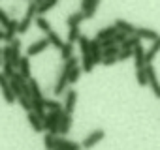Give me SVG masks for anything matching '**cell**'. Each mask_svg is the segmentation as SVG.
Returning <instances> with one entry per match:
<instances>
[{"mask_svg":"<svg viewBox=\"0 0 160 150\" xmlns=\"http://www.w3.org/2000/svg\"><path fill=\"white\" fill-rule=\"evenodd\" d=\"M40 2H42V0H32V2H28L27 12H25L23 19L19 21V32H17V34H25V32H28L32 21H34L36 15H38V6H40Z\"/></svg>","mask_w":160,"mask_h":150,"instance_id":"cell-1","label":"cell"},{"mask_svg":"<svg viewBox=\"0 0 160 150\" xmlns=\"http://www.w3.org/2000/svg\"><path fill=\"white\" fill-rule=\"evenodd\" d=\"M60 115L62 111H55V113H47V116L43 118V129L55 137H58V128H60Z\"/></svg>","mask_w":160,"mask_h":150,"instance_id":"cell-2","label":"cell"},{"mask_svg":"<svg viewBox=\"0 0 160 150\" xmlns=\"http://www.w3.org/2000/svg\"><path fill=\"white\" fill-rule=\"evenodd\" d=\"M0 90H2V98H4V101H6L8 105H12V103L17 101V98H15V94H13V90H12V87H10V79L4 77L2 71H0Z\"/></svg>","mask_w":160,"mask_h":150,"instance_id":"cell-3","label":"cell"},{"mask_svg":"<svg viewBox=\"0 0 160 150\" xmlns=\"http://www.w3.org/2000/svg\"><path fill=\"white\" fill-rule=\"evenodd\" d=\"M106 137V129H102V128H98V129H92L85 139H83V143H81V146L85 148V150H89V148H92V146H96L102 139Z\"/></svg>","mask_w":160,"mask_h":150,"instance_id":"cell-4","label":"cell"},{"mask_svg":"<svg viewBox=\"0 0 160 150\" xmlns=\"http://www.w3.org/2000/svg\"><path fill=\"white\" fill-rule=\"evenodd\" d=\"M145 71H147V79H149V87H151L152 94L156 98H160V81H158L156 69L152 68V64H149V66H145Z\"/></svg>","mask_w":160,"mask_h":150,"instance_id":"cell-5","label":"cell"},{"mask_svg":"<svg viewBox=\"0 0 160 150\" xmlns=\"http://www.w3.org/2000/svg\"><path fill=\"white\" fill-rule=\"evenodd\" d=\"M49 45H51V43H49V40H47V38H40L38 41H34V43H30V45H28V49H27V56H28V58H30V56H36V54L43 53Z\"/></svg>","mask_w":160,"mask_h":150,"instance_id":"cell-6","label":"cell"},{"mask_svg":"<svg viewBox=\"0 0 160 150\" xmlns=\"http://www.w3.org/2000/svg\"><path fill=\"white\" fill-rule=\"evenodd\" d=\"M98 0H81V12L83 15H85V19H92L94 15H96V12H98Z\"/></svg>","mask_w":160,"mask_h":150,"instance_id":"cell-7","label":"cell"},{"mask_svg":"<svg viewBox=\"0 0 160 150\" xmlns=\"http://www.w3.org/2000/svg\"><path fill=\"white\" fill-rule=\"evenodd\" d=\"M53 150H81V144L72 139H66V137H57Z\"/></svg>","mask_w":160,"mask_h":150,"instance_id":"cell-8","label":"cell"},{"mask_svg":"<svg viewBox=\"0 0 160 150\" xmlns=\"http://www.w3.org/2000/svg\"><path fill=\"white\" fill-rule=\"evenodd\" d=\"M75 103H77V92L73 88H68L66 94H64V103H62L64 105V113L72 115L75 111Z\"/></svg>","mask_w":160,"mask_h":150,"instance_id":"cell-9","label":"cell"},{"mask_svg":"<svg viewBox=\"0 0 160 150\" xmlns=\"http://www.w3.org/2000/svg\"><path fill=\"white\" fill-rule=\"evenodd\" d=\"M66 90H68V71L66 69H60V73H58V77H57V83H55V87H53V94H66Z\"/></svg>","mask_w":160,"mask_h":150,"instance_id":"cell-10","label":"cell"},{"mask_svg":"<svg viewBox=\"0 0 160 150\" xmlns=\"http://www.w3.org/2000/svg\"><path fill=\"white\" fill-rule=\"evenodd\" d=\"M19 32V19H15V17H12V21H10V25H8V28L4 30V41L10 45L13 40H15V34Z\"/></svg>","mask_w":160,"mask_h":150,"instance_id":"cell-11","label":"cell"},{"mask_svg":"<svg viewBox=\"0 0 160 150\" xmlns=\"http://www.w3.org/2000/svg\"><path fill=\"white\" fill-rule=\"evenodd\" d=\"M72 124H73V120H72V115H68V113H64V111H62V115H60L58 137H66V135L70 133V129H72Z\"/></svg>","mask_w":160,"mask_h":150,"instance_id":"cell-12","label":"cell"},{"mask_svg":"<svg viewBox=\"0 0 160 150\" xmlns=\"http://www.w3.org/2000/svg\"><path fill=\"white\" fill-rule=\"evenodd\" d=\"M17 73L21 75V77H23L25 81H30V79H32V71H30V60H28V56H27V54L21 58V62H19V68H17Z\"/></svg>","mask_w":160,"mask_h":150,"instance_id":"cell-13","label":"cell"},{"mask_svg":"<svg viewBox=\"0 0 160 150\" xmlns=\"http://www.w3.org/2000/svg\"><path fill=\"white\" fill-rule=\"evenodd\" d=\"M113 25L117 26L119 32H122V34H126V36H136V32H138V26H134L132 23H128V21H124V19H117Z\"/></svg>","mask_w":160,"mask_h":150,"instance_id":"cell-14","label":"cell"},{"mask_svg":"<svg viewBox=\"0 0 160 150\" xmlns=\"http://www.w3.org/2000/svg\"><path fill=\"white\" fill-rule=\"evenodd\" d=\"M117 34H119L117 26H115V25H109V26H104V28H100V30H98V34H96V40H98V41H106V40H111V38H115Z\"/></svg>","mask_w":160,"mask_h":150,"instance_id":"cell-15","label":"cell"},{"mask_svg":"<svg viewBox=\"0 0 160 150\" xmlns=\"http://www.w3.org/2000/svg\"><path fill=\"white\" fill-rule=\"evenodd\" d=\"M10 45H12V66L17 69V68H19V62H21V58H23V56H21V40L15 38Z\"/></svg>","mask_w":160,"mask_h":150,"instance_id":"cell-16","label":"cell"},{"mask_svg":"<svg viewBox=\"0 0 160 150\" xmlns=\"http://www.w3.org/2000/svg\"><path fill=\"white\" fill-rule=\"evenodd\" d=\"M136 36H138L139 40H151V41H154V40H158V38H160V34H158L156 30L147 28V26H139V28H138V32H136Z\"/></svg>","mask_w":160,"mask_h":150,"instance_id":"cell-17","label":"cell"},{"mask_svg":"<svg viewBox=\"0 0 160 150\" xmlns=\"http://www.w3.org/2000/svg\"><path fill=\"white\" fill-rule=\"evenodd\" d=\"M145 49L141 47V45H138L136 49H134V64H136V69H143L145 66H147V62H145Z\"/></svg>","mask_w":160,"mask_h":150,"instance_id":"cell-18","label":"cell"},{"mask_svg":"<svg viewBox=\"0 0 160 150\" xmlns=\"http://www.w3.org/2000/svg\"><path fill=\"white\" fill-rule=\"evenodd\" d=\"M158 53H160V38H158V40H154V41H152V45L149 47V51L145 53V62H147V66H149V64H152V60L156 58V54H158Z\"/></svg>","mask_w":160,"mask_h":150,"instance_id":"cell-19","label":"cell"},{"mask_svg":"<svg viewBox=\"0 0 160 150\" xmlns=\"http://www.w3.org/2000/svg\"><path fill=\"white\" fill-rule=\"evenodd\" d=\"M27 118H28V124H30V128H32L34 131H38V133L43 131V120H42L38 115H34V113L30 111V113L27 115Z\"/></svg>","mask_w":160,"mask_h":150,"instance_id":"cell-20","label":"cell"},{"mask_svg":"<svg viewBox=\"0 0 160 150\" xmlns=\"http://www.w3.org/2000/svg\"><path fill=\"white\" fill-rule=\"evenodd\" d=\"M85 21V15L81 12H75V13H70L66 17V26L68 28H73V26H79V23Z\"/></svg>","mask_w":160,"mask_h":150,"instance_id":"cell-21","label":"cell"},{"mask_svg":"<svg viewBox=\"0 0 160 150\" xmlns=\"http://www.w3.org/2000/svg\"><path fill=\"white\" fill-rule=\"evenodd\" d=\"M28 85H30V100H43V92H42L38 81L36 79H30Z\"/></svg>","mask_w":160,"mask_h":150,"instance_id":"cell-22","label":"cell"},{"mask_svg":"<svg viewBox=\"0 0 160 150\" xmlns=\"http://www.w3.org/2000/svg\"><path fill=\"white\" fill-rule=\"evenodd\" d=\"M57 4H58L57 0H42V2H40V6H38V15H40V17H43V15H45L49 10H53Z\"/></svg>","mask_w":160,"mask_h":150,"instance_id":"cell-23","label":"cell"},{"mask_svg":"<svg viewBox=\"0 0 160 150\" xmlns=\"http://www.w3.org/2000/svg\"><path fill=\"white\" fill-rule=\"evenodd\" d=\"M45 38L49 40V43H51L55 49H62V47H64V43H66V41H62V38H60V36H58L55 30L47 32V36H45Z\"/></svg>","mask_w":160,"mask_h":150,"instance_id":"cell-24","label":"cell"},{"mask_svg":"<svg viewBox=\"0 0 160 150\" xmlns=\"http://www.w3.org/2000/svg\"><path fill=\"white\" fill-rule=\"evenodd\" d=\"M94 66L96 64H94L91 54H81V69H83V73H91L94 69Z\"/></svg>","mask_w":160,"mask_h":150,"instance_id":"cell-25","label":"cell"},{"mask_svg":"<svg viewBox=\"0 0 160 150\" xmlns=\"http://www.w3.org/2000/svg\"><path fill=\"white\" fill-rule=\"evenodd\" d=\"M43 105H45V109H49V113L64 111V105H62L58 100H53V98H45V100H43Z\"/></svg>","mask_w":160,"mask_h":150,"instance_id":"cell-26","label":"cell"},{"mask_svg":"<svg viewBox=\"0 0 160 150\" xmlns=\"http://www.w3.org/2000/svg\"><path fill=\"white\" fill-rule=\"evenodd\" d=\"M34 23H36V26H38L42 32H45V34L53 30V28H51V23H49V19H45V17H40V15H36Z\"/></svg>","mask_w":160,"mask_h":150,"instance_id":"cell-27","label":"cell"},{"mask_svg":"<svg viewBox=\"0 0 160 150\" xmlns=\"http://www.w3.org/2000/svg\"><path fill=\"white\" fill-rule=\"evenodd\" d=\"M138 45H141V40H139L138 36H128V40L121 45V49H130V51H134Z\"/></svg>","mask_w":160,"mask_h":150,"instance_id":"cell-28","label":"cell"},{"mask_svg":"<svg viewBox=\"0 0 160 150\" xmlns=\"http://www.w3.org/2000/svg\"><path fill=\"white\" fill-rule=\"evenodd\" d=\"M81 73H83V69H81V66H77V68H73L70 73H68V85H75L77 81H79V77H81Z\"/></svg>","mask_w":160,"mask_h":150,"instance_id":"cell-29","label":"cell"},{"mask_svg":"<svg viewBox=\"0 0 160 150\" xmlns=\"http://www.w3.org/2000/svg\"><path fill=\"white\" fill-rule=\"evenodd\" d=\"M83 34H81V30H79V26H73V28H68V43H75V41H79V38H81Z\"/></svg>","mask_w":160,"mask_h":150,"instance_id":"cell-30","label":"cell"},{"mask_svg":"<svg viewBox=\"0 0 160 150\" xmlns=\"http://www.w3.org/2000/svg\"><path fill=\"white\" fill-rule=\"evenodd\" d=\"M77 43H79V49H81V54H91V40L87 36H81Z\"/></svg>","mask_w":160,"mask_h":150,"instance_id":"cell-31","label":"cell"},{"mask_svg":"<svg viewBox=\"0 0 160 150\" xmlns=\"http://www.w3.org/2000/svg\"><path fill=\"white\" fill-rule=\"evenodd\" d=\"M72 56H73V45L66 41V43H64V47L60 49V58H62V60L66 62V60H70Z\"/></svg>","mask_w":160,"mask_h":150,"instance_id":"cell-32","label":"cell"},{"mask_svg":"<svg viewBox=\"0 0 160 150\" xmlns=\"http://www.w3.org/2000/svg\"><path fill=\"white\" fill-rule=\"evenodd\" d=\"M136 81H138V85H139V87L149 85V79H147V71H145V68H143V69H136Z\"/></svg>","mask_w":160,"mask_h":150,"instance_id":"cell-33","label":"cell"},{"mask_svg":"<svg viewBox=\"0 0 160 150\" xmlns=\"http://www.w3.org/2000/svg\"><path fill=\"white\" fill-rule=\"evenodd\" d=\"M55 135H51V133H45V137H43V146H45V150H53L55 148Z\"/></svg>","mask_w":160,"mask_h":150,"instance_id":"cell-34","label":"cell"},{"mask_svg":"<svg viewBox=\"0 0 160 150\" xmlns=\"http://www.w3.org/2000/svg\"><path fill=\"white\" fill-rule=\"evenodd\" d=\"M77 66H79V60H77L75 56H72L70 60H66V62H64V66H62V69H66V71L70 73V71H72L73 68H77Z\"/></svg>","mask_w":160,"mask_h":150,"instance_id":"cell-35","label":"cell"},{"mask_svg":"<svg viewBox=\"0 0 160 150\" xmlns=\"http://www.w3.org/2000/svg\"><path fill=\"white\" fill-rule=\"evenodd\" d=\"M17 103H19V105H21V107H23L27 113H30V111H32V103H30V100H28V98H25V96H19V98H17Z\"/></svg>","mask_w":160,"mask_h":150,"instance_id":"cell-36","label":"cell"},{"mask_svg":"<svg viewBox=\"0 0 160 150\" xmlns=\"http://www.w3.org/2000/svg\"><path fill=\"white\" fill-rule=\"evenodd\" d=\"M10 21H12V17H10V13H6L2 8H0V26L2 28H8V25H10Z\"/></svg>","mask_w":160,"mask_h":150,"instance_id":"cell-37","label":"cell"},{"mask_svg":"<svg viewBox=\"0 0 160 150\" xmlns=\"http://www.w3.org/2000/svg\"><path fill=\"white\" fill-rule=\"evenodd\" d=\"M119 62H124V60H128V58H134V51H130V49H121V53H119Z\"/></svg>","mask_w":160,"mask_h":150,"instance_id":"cell-38","label":"cell"},{"mask_svg":"<svg viewBox=\"0 0 160 150\" xmlns=\"http://www.w3.org/2000/svg\"><path fill=\"white\" fill-rule=\"evenodd\" d=\"M2 62H12V45L2 47Z\"/></svg>","mask_w":160,"mask_h":150,"instance_id":"cell-39","label":"cell"},{"mask_svg":"<svg viewBox=\"0 0 160 150\" xmlns=\"http://www.w3.org/2000/svg\"><path fill=\"white\" fill-rule=\"evenodd\" d=\"M113 40H115V43H117V45L121 47V45H122V43H124V41L128 40V36H126V34H122V32H119V34H117V36H115Z\"/></svg>","mask_w":160,"mask_h":150,"instance_id":"cell-40","label":"cell"},{"mask_svg":"<svg viewBox=\"0 0 160 150\" xmlns=\"http://www.w3.org/2000/svg\"><path fill=\"white\" fill-rule=\"evenodd\" d=\"M119 62V58H104V66H113V64H117Z\"/></svg>","mask_w":160,"mask_h":150,"instance_id":"cell-41","label":"cell"},{"mask_svg":"<svg viewBox=\"0 0 160 150\" xmlns=\"http://www.w3.org/2000/svg\"><path fill=\"white\" fill-rule=\"evenodd\" d=\"M17 10H19L17 6H12V10H10V13H12V15H15V13H17Z\"/></svg>","mask_w":160,"mask_h":150,"instance_id":"cell-42","label":"cell"},{"mask_svg":"<svg viewBox=\"0 0 160 150\" xmlns=\"http://www.w3.org/2000/svg\"><path fill=\"white\" fill-rule=\"evenodd\" d=\"M4 40V30H0V41Z\"/></svg>","mask_w":160,"mask_h":150,"instance_id":"cell-43","label":"cell"},{"mask_svg":"<svg viewBox=\"0 0 160 150\" xmlns=\"http://www.w3.org/2000/svg\"><path fill=\"white\" fill-rule=\"evenodd\" d=\"M0 66H2V56H0Z\"/></svg>","mask_w":160,"mask_h":150,"instance_id":"cell-44","label":"cell"}]
</instances>
